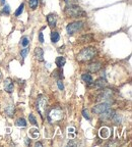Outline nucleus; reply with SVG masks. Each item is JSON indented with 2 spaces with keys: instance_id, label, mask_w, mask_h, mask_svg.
<instances>
[{
  "instance_id": "nucleus-1",
  "label": "nucleus",
  "mask_w": 132,
  "mask_h": 147,
  "mask_svg": "<svg viewBox=\"0 0 132 147\" xmlns=\"http://www.w3.org/2000/svg\"><path fill=\"white\" fill-rule=\"evenodd\" d=\"M64 13L66 15V17H72V19H78V17H86V12L76 4H70L66 5L64 8Z\"/></svg>"
},
{
  "instance_id": "nucleus-2",
  "label": "nucleus",
  "mask_w": 132,
  "mask_h": 147,
  "mask_svg": "<svg viewBox=\"0 0 132 147\" xmlns=\"http://www.w3.org/2000/svg\"><path fill=\"white\" fill-rule=\"evenodd\" d=\"M95 55H97V49L95 47H86L81 49L80 52L76 55V59L79 62H86L95 58Z\"/></svg>"
},
{
  "instance_id": "nucleus-3",
  "label": "nucleus",
  "mask_w": 132,
  "mask_h": 147,
  "mask_svg": "<svg viewBox=\"0 0 132 147\" xmlns=\"http://www.w3.org/2000/svg\"><path fill=\"white\" fill-rule=\"evenodd\" d=\"M47 118H48V121L51 124L59 122V121H61L62 118H63V111H62V109L60 107L52 108L49 113H48V115H47Z\"/></svg>"
},
{
  "instance_id": "nucleus-4",
  "label": "nucleus",
  "mask_w": 132,
  "mask_h": 147,
  "mask_svg": "<svg viewBox=\"0 0 132 147\" xmlns=\"http://www.w3.org/2000/svg\"><path fill=\"white\" fill-rule=\"evenodd\" d=\"M114 94H115V91L112 90V89H105L104 88L103 92L98 96V100L102 101V102H108L111 103L114 99Z\"/></svg>"
},
{
  "instance_id": "nucleus-5",
  "label": "nucleus",
  "mask_w": 132,
  "mask_h": 147,
  "mask_svg": "<svg viewBox=\"0 0 132 147\" xmlns=\"http://www.w3.org/2000/svg\"><path fill=\"white\" fill-rule=\"evenodd\" d=\"M84 26V22H73V23H70V24H67V27H66V31H67V34L68 35H73L75 33H77L78 31H80L81 29L83 28Z\"/></svg>"
},
{
  "instance_id": "nucleus-6",
  "label": "nucleus",
  "mask_w": 132,
  "mask_h": 147,
  "mask_svg": "<svg viewBox=\"0 0 132 147\" xmlns=\"http://www.w3.org/2000/svg\"><path fill=\"white\" fill-rule=\"evenodd\" d=\"M46 106H47V98L40 95L38 97V101H37V109L40 113L42 118H43V113L46 110Z\"/></svg>"
},
{
  "instance_id": "nucleus-7",
  "label": "nucleus",
  "mask_w": 132,
  "mask_h": 147,
  "mask_svg": "<svg viewBox=\"0 0 132 147\" xmlns=\"http://www.w3.org/2000/svg\"><path fill=\"white\" fill-rule=\"evenodd\" d=\"M110 106H111V103L101 102L100 104H98V105L93 106L91 111H93V113H95V115H100V113H104L105 110H107L108 108H110Z\"/></svg>"
},
{
  "instance_id": "nucleus-8",
  "label": "nucleus",
  "mask_w": 132,
  "mask_h": 147,
  "mask_svg": "<svg viewBox=\"0 0 132 147\" xmlns=\"http://www.w3.org/2000/svg\"><path fill=\"white\" fill-rule=\"evenodd\" d=\"M115 113H115V110L114 109L108 108V109L105 110L104 113H100V119H101V121H104V122H106V121H111Z\"/></svg>"
},
{
  "instance_id": "nucleus-9",
  "label": "nucleus",
  "mask_w": 132,
  "mask_h": 147,
  "mask_svg": "<svg viewBox=\"0 0 132 147\" xmlns=\"http://www.w3.org/2000/svg\"><path fill=\"white\" fill-rule=\"evenodd\" d=\"M102 69V64L99 62V61H95V62H91L88 66V70L91 73H98L100 70Z\"/></svg>"
},
{
  "instance_id": "nucleus-10",
  "label": "nucleus",
  "mask_w": 132,
  "mask_h": 147,
  "mask_svg": "<svg viewBox=\"0 0 132 147\" xmlns=\"http://www.w3.org/2000/svg\"><path fill=\"white\" fill-rule=\"evenodd\" d=\"M57 20H58V17H57L56 13H49V15H47V22H48V24L52 28L55 27L57 24Z\"/></svg>"
},
{
  "instance_id": "nucleus-11",
  "label": "nucleus",
  "mask_w": 132,
  "mask_h": 147,
  "mask_svg": "<svg viewBox=\"0 0 132 147\" xmlns=\"http://www.w3.org/2000/svg\"><path fill=\"white\" fill-rule=\"evenodd\" d=\"M13 88H14V86H13L12 80H11L10 78L5 79V82H4V89H5V91H6L7 93H12V92H13Z\"/></svg>"
},
{
  "instance_id": "nucleus-12",
  "label": "nucleus",
  "mask_w": 132,
  "mask_h": 147,
  "mask_svg": "<svg viewBox=\"0 0 132 147\" xmlns=\"http://www.w3.org/2000/svg\"><path fill=\"white\" fill-rule=\"evenodd\" d=\"M107 80L105 78H99L97 81L95 82V87L97 89H104L107 87Z\"/></svg>"
},
{
  "instance_id": "nucleus-13",
  "label": "nucleus",
  "mask_w": 132,
  "mask_h": 147,
  "mask_svg": "<svg viewBox=\"0 0 132 147\" xmlns=\"http://www.w3.org/2000/svg\"><path fill=\"white\" fill-rule=\"evenodd\" d=\"M35 56L39 61L44 60V51H43V49L40 48V47H37L35 49Z\"/></svg>"
},
{
  "instance_id": "nucleus-14",
  "label": "nucleus",
  "mask_w": 132,
  "mask_h": 147,
  "mask_svg": "<svg viewBox=\"0 0 132 147\" xmlns=\"http://www.w3.org/2000/svg\"><path fill=\"white\" fill-rule=\"evenodd\" d=\"M93 40V36L91 34H86L79 38V42L80 43H86V42H91Z\"/></svg>"
},
{
  "instance_id": "nucleus-15",
  "label": "nucleus",
  "mask_w": 132,
  "mask_h": 147,
  "mask_svg": "<svg viewBox=\"0 0 132 147\" xmlns=\"http://www.w3.org/2000/svg\"><path fill=\"white\" fill-rule=\"evenodd\" d=\"M81 78H82V80L84 82H86V84H91L93 82V77H91V74H83L82 76H81Z\"/></svg>"
},
{
  "instance_id": "nucleus-16",
  "label": "nucleus",
  "mask_w": 132,
  "mask_h": 147,
  "mask_svg": "<svg viewBox=\"0 0 132 147\" xmlns=\"http://www.w3.org/2000/svg\"><path fill=\"white\" fill-rule=\"evenodd\" d=\"M55 62H56V66L60 69V68H62V66L65 64L66 59H65V57H63V56H59L56 58V61H55Z\"/></svg>"
},
{
  "instance_id": "nucleus-17",
  "label": "nucleus",
  "mask_w": 132,
  "mask_h": 147,
  "mask_svg": "<svg viewBox=\"0 0 132 147\" xmlns=\"http://www.w3.org/2000/svg\"><path fill=\"white\" fill-rule=\"evenodd\" d=\"M50 37H51V41L53 42V43H57V42L59 41V39H60V35L57 32H52Z\"/></svg>"
},
{
  "instance_id": "nucleus-18",
  "label": "nucleus",
  "mask_w": 132,
  "mask_h": 147,
  "mask_svg": "<svg viewBox=\"0 0 132 147\" xmlns=\"http://www.w3.org/2000/svg\"><path fill=\"white\" fill-rule=\"evenodd\" d=\"M29 7H31V9L35 10L36 8L38 7V5H39V0H29Z\"/></svg>"
},
{
  "instance_id": "nucleus-19",
  "label": "nucleus",
  "mask_w": 132,
  "mask_h": 147,
  "mask_svg": "<svg viewBox=\"0 0 132 147\" xmlns=\"http://www.w3.org/2000/svg\"><path fill=\"white\" fill-rule=\"evenodd\" d=\"M100 135H101V137H102V138H108V137H109V130H108L107 128H103V129H101Z\"/></svg>"
},
{
  "instance_id": "nucleus-20",
  "label": "nucleus",
  "mask_w": 132,
  "mask_h": 147,
  "mask_svg": "<svg viewBox=\"0 0 132 147\" xmlns=\"http://www.w3.org/2000/svg\"><path fill=\"white\" fill-rule=\"evenodd\" d=\"M15 125H16L17 127H25V126H27V121H25V119H18V120L16 121V122H15Z\"/></svg>"
},
{
  "instance_id": "nucleus-21",
  "label": "nucleus",
  "mask_w": 132,
  "mask_h": 147,
  "mask_svg": "<svg viewBox=\"0 0 132 147\" xmlns=\"http://www.w3.org/2000/svg\"><path fill=\"white\" fill-rule=\"evenodd\" d=\"M5 113H7L8 117H12L13 113H14V106L13 105H9L6 109H5Z\"/></svg>"
},
{
  "instance_id": "nucleus-22",
  "label": "nucleus",
  "mask_w": 132,
  "mask_h": 147,
  "mask_svg": "<svg viewBox=\"0 0 132 147\" xmlns=\"http://www.w3.org/2000/svg\"><path fill=\"white\" fill-rule=\"evenodd\" d=\"M53 77L54 78H59L60 80L63 79V75H62V72L59 71V70H56V71L53 72Z\"/></svg>"
},
{
  "instance_id": "nucleus-23",
  "label": "nucleus",
  "mask_w": 132,
  "mask_h": 147,
  "mask_svg": "<svg viewBox=\"0 0 132 147\" xmlns=\"http://www.w3.org/2000/svg\"><path fill=\"white\" fill-rule=\"evenodd\" d=\"M24 8H25V4H24V3H22V4L20 5V7L17 8L16 11H15V17H18V15H22V11H24Z\"/></svg>"
},
{
  "instance_id": "nucleus-24",
  "label": "nucleus",
  "mask_w": 132,
  "mask_h": 147,
  "mask_svg": "<svg viewBox=\"0 0 132 147\" xmlns=\"http://www.w3.org/2000/svg\"><path fill=\"white\" fill-rule=\"evenodd\" d=\"M29 122L33 124V125H37V121H36V118H35V115L33 113H29Z\"/></svg>"
},
{
  "instance_id": "nucleus-25",
  "label": "nucleus",
  "mask_w": 132,
  "mask_h": 147,
  "mask_svg": "<svg viewBox=\"0 0 132 147\" xmlns=\"http://www.w3.org/2000/svg\"><path fill=\"white\" fill-rule=\"evenodd\" d=\"M29 38L27 37H22V46H25V47H27V45H29Z\"/></svg>"
},
{
  "instance_id": "nucleus-26",
  "label": "nucleus",
  "mask_w": 132,
  "mask_h": 147,
  "mask_svg": "<svg viewBox=\"0 0 132 147\" xmlns=\"http://www.w3.org/2000/svg\"><path fill=\"white\" fill-rule=\"evenodd\" d=\"M2 12H3V13H5V15H9V13H10L9 5H5L4 7H3V9H2Z\"/></svg>"
},
{
  "instance_id": "nucleus-27",
  "label": "nucleus",
  "mask_w": 132,
  "mask_h": 147,
  "mask_svg": "<svg viewBox=\"0 0 132 147\" xmlns=\"http://www.w3.org/2000/svg\"><path fill=\"white\" fill-rule=\"evenodd\" d=\"M27 52H29V48H27V47H25V48L22 49V52H20V54H22V58H25V57L27 56Z\"/></svg>"
},
{
  "instance_id": "nucleus-28",
  "label": "nucleus",
  "mask_w": 132,
  "mask_h": 147,
  "mask_svg": "<svg viewBox=\"0 0 132 147\" xmlns=\"http://www.w3.org/2000/svg\"><path fill=\"white\" fill-rule=\"evenodd\" d=\"M78 0H64V2L66 3V5H70V4H76Z\"/></svg>"
},
{
  "instance_id": "nucleus-29",
  "label": "nucleus",
  "mask_w": 132,
  "mask_h": 147,
  "mask_svg": "<svg viewBox=\"0 0 132 147\" xmlns=\"http://www.w3.org/2000/svg\"><path fill=\"white\" fill-rule=\"evenodd\" d=\"M57 85H58L59 90H64V85H63V83H62L61 80H58V81H57Z\"/></svg>"
},
{
  "instance_id": "nucleus-30",
  "label": "nucleus",
  "mask_w": 132,
  "mask_h": 147,
  "mask_svg": "<svg viewBox=\"0 0 132 147\" xmlns=\"http://www.w3.org/2000/svg\"><path fill=\"white\" fill-rule=\"evenodd\" d=\"M82 115H83V117L86 119V120H91V118H90V115H88V110L83 109L82 110Z\"/></svg>"
},
{
  "instance_id": "nucleus-31",
  "label": "nucleus",
  "mask_w": 132,
  "mask_h": 147,
  "mask_svg": "<svg viewBox=\"0 0 132 147\" xmlns=\"http://www.w3.org/2000/svg\"><path fill=\"white\" fill-rule=\"evenodd\" d=\"M39 40H40L41 43L44 42V37H43V33H42V32H40V34H39Z\"/></svg>"
},
{
  "instance_id": "nucleus-32",
  "label": "nucleus",
  "mask_w": 132,
  "mask_h": 147,
  "mask_svg": "<svg viewBox=\"0 0 132 147\" xmlns=\"http://www.w3.org/2000/svg\"><path fill=\"white\" fill-rule=\"evenodd\" d=\"M35 146H36V147H38V146H43V144H42L41 142H36V143H35Z\"/></svg>"
},
{
  "instance_id": "nucleus-33",
  "label": "nucleus",
  "mask_w": 132,
  "mask_h": 147,
  "mask_svg": "<svg viewBox=\"0 0 132 147\" xmlns=\"http://www.w3.org/2000/svg\"><path fill=\"white\" fill-rule=\"evenodd\" d=\"M1 79H2V74H1V72H0V82H1Z\"/></svg>"
},
{
  "instance_id": "nucleus-34",
  "label": "nucleus",
  "mask_w": 132,
  "mask_h": 147,
  "mask_svg": "<svg viewBox=\"0 0 132 147\" xmlns=\"http://www.w3.org/2000/svg\"><path fill=\"white\" fill-rule=\"evenodd\" d=\"M68 145H75V144H74L73 142H69V143H68Z\"/></svg>"
},
{
  "instance_id": "nucleus-35",
  "label": "nucleus",
  "mask_w": 132,
  "mask_h": 147,
  "mask_svg": "<svg viewBox=\"0 0 132 147\" xmlns=\"http://www.w3.org/2000/svg\"><path fill=\"white\" fill-rule=\"evenodd\" d=\"M4 1L5 0H1V3H4Z\"/></svg>"
}]
</instances>
